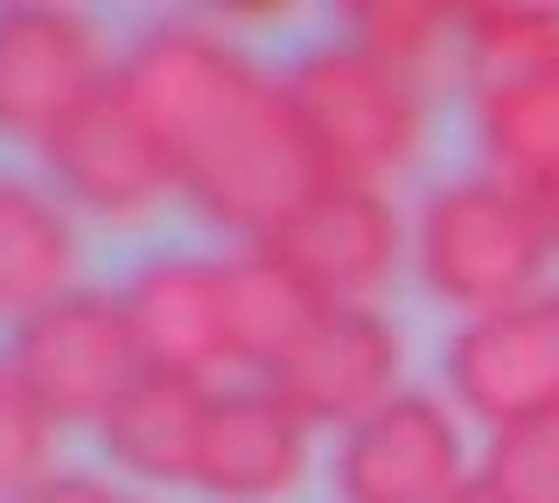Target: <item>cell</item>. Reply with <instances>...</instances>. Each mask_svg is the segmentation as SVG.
Listing matches in <instances>:
<instances>
[{
    "label": "cell",
    "mask_w": 559,
    "mask_h": 503,
    "mask_svg": "<svg viewBox=\"0 0 559 503\" xmlns=\"http://www.w3.org/2000/svg\"><path fill=\"white\" fill-rule=\"evenodd\" d=\"M22 503H140V496H127L105 476H70V468H57V476H49L43 490H28Z\"/></svg>",
    "instance_id": "cell-21"
},
{
    "label": "cell",
    "mask_w": 559,
    "mask_h": 503,
    "mask_svg": "<svg viewBox=\"0 0 559 503\" xmlns=\"http://www.w3.org/2000/svg\"><path fill=\"white\" fill-rule=\"evenodd\" d=\"M210 398H217V385H203V378L147 371L98 420L105 462H112L119 476H133V482L189 490V476H197V447H203V420H210Z\"/></svg>",
    "instance_id": "cell-14"
},
{
    "label": "cell",
    "mask_w": 559,
    "mask_h": 503,
    "mask_svg": "<svg viewBox=\"0 0 559 503\" xmlns=\"http://www.w3.org/2000/svg\"><path fill=\"white\" fill-rule=\"evenodd\" d=\"M78 211L28 168H0V328H22L78 294Z\"/></svg>",
    "instance_id": "cell-13"
},
{
    "label": "cell",
    "mask_w": 559,
    "mask_h": 503,
    "mask_svg": "<svg viewBox=\"0 0 559 503\" xmlns=\"http://www.w3.org/2000/svg\"><path fill=\"white\" fill-rule=\"evenodd\" d=\"M399 371H406V336L384 308H322L314 328L273 363L266 385L287 412L308 427H357L371 420L384 398H399Z\"/></svg>",
    "instance_id": "cell-7"
},
{
    "label": "cell",
    "mask_w": 559,
    "mask_h": 503,
    "mask_svg": "<svg viewBox=\"0 0 559 503\" xmlns=\"http://www.w3.org/2000/svg\"><path fill=\"white\" fill-rule=\"evenodd\" d=\"M462 63L483 84H511L559 63V8H524V0H489V8H462Z\"/></svg>",
    "instance_id": "cell-17"
},
{
    "label": "cell",
    "mask_w": 559,
    "mask_h": 503,
    "mask_svg": "<svg viewBox=\"0 0 559 503\" xmlns=\"http://www.w3.org/2000/svg\"><path fill=\"white\" fill-rule=\"evenodd\" d=\"M308 420L287 412L266 385H217L197 447L189 490L217 503H280L308 482Z\"/></svg>",
    "instance_id": "cell-12"
},
{
    "label": "cell",
    "mask_w": 559,
    "mask_h": 503,
    "mask_svg": "<svg viewBox=\"0 0 559 503\" xmlns=\"http://www.w3.org/2000/svg\"><path fill=\"white\" fill-rule=\"evenodd\" d=\"M476 476H489L511 503H559V412L489 433Z\"/></svg>",
    "instance_id": "cell-20"
},
{
    "label": "cell",
    "mask_w": 559,
    "mask_h": 503,
    "mask_svg": "<svg viewBox=\"0 0 559 503\" xmlns=\"http://www.w3.org/2000/svg\"><path fill=\"white\" fill-rule=\"evenodd\" d=\"M454 503H511V496H503V490H497V482H489V476H476V482H468V490L454 496Z\"/></svg>",
    "instance_id": "cell-23"
},
{
    "label": "cell",
    "mask_w": 559,
    "mask_h": 503,
    "mask_svg": "<svg viewBox=\"0 0 559 503\" xmlns=\"http://www.w3.org/2000/svg\"><path fill=\"white\" fill-rule=\"evenodd\" d=\"M14 371L28 378V392L49 406L57 427H98L105 412L147 378V357L133 343L127 301L105 287H78L57 308H43L35 322L14 328L8 343Z\"/></svg>",
    "instance_id": "cell-5"
},
{
    "label": "cell",
    "mask_w": 559,
    "mask_h": 503,
    "mask_svg": "<svg viewBox=\"0 0 559 503\" xmlns=\"http://www.w3.org/2000/svg\"><path fill=\"white\" fill-rule=\"evenodd\" d=\"M57 441L63 427L49 420V406L28 392V378L14 371V357L0 350V503H22L57 476Z\"/></svg>",
    "instance_id": "cell-19"
},
{
    "label": "cell",
    "mask_w": 559,
    "mask_h": 503,
    "mask_svg": "<svg viewBox=\"0 0 559 503\" xmlns=\"http://www.w3.org/2000/svg\"><path fill=\"white\" fill-rule=\"evenodd\" d=\"M532 203H538V217H546V238H552V252H559V182H552V189H538Z\"/></svg>",
    "instance_id": "cell-22"
},
{
    "label": "cell",
    "mask_w": 559,
    "mask_h": 503,
    "mask_svg": "<svg viewBox=\"0 0 559 503\" xmlns=\"http://www.w3.org/2000/svg\"><path fill=\"white\" fill-rule=\"evenodd\" d=\"M119 92L168 147L175 189L210 231L238 245H273L322 196L301 119L266 63H252L217 22L162 14L119 49Z\"/></svg>",
    "instance_id": "cell-1"
},
{
    "label": "cell",
    "mask_w": 559,
    "mask_h": 503,
    "mask_svg": "<svg viewBox=\"0 0 559 503\" xmlns=\"http://www.w3.org/2000/svg\"><path fill=\"white\" fill-rule=\"evenodd\" d=\"M133 322V343L147 357V371L168 378H203L238 363L231 336V259L217 252H154L140 259L119 287Z\"/></svg>",
    "instance_id": "cell-10"
},
{
    "label": "cell",
    "mask_w": 559,
    "mask_h": 503,
    "mask_svg": "<svg viewBox=\"0 0 559 503\" xmlns=\"http://www.w3.org/2000/svg\"><path fill=\"white\" fill-rule=\"evenodd\" d=\"M476 147L489 176L538 196L559 182V63L476 92Z\"/></svg>",
    "instance_id": "cell-15"
},
{
    "label": "cell",
    "mask_w": 559,
    "mask_h": 503,
    "mask_svg": "<svg viewBox=\"0 0 559 503\" xmlns=\"http://www.w3.org/2000/svg\"><path fill=\"white\" fill-rule=\"evenodd\" d=\"M441 371L454 406L489 433L559 412V287L503 308V315L462 322L441 350Z\"/></svg>",
    "instance_id": "cell-8"
},
{
    "label": "cell",
    "mask_w": 559,
    "mask_h": 503,
    "mask_svg": "<svg viewBox=\"0 0 559 503\" xmlns=\"http://www.w3.org/2000/svg\"><path fill=\"white\" fill-rule=\"evenodd\" d=\"M280 92H287V106L301 119L329 182L384 189L399 168H413L419 141H427V92H419V77L378 63L349 36L308 43L280 71Z\"/></svg>",
    "instance_id": "cell-2"
},
{
    "label": "cell",
    "mask_w": 559,
    "mask_h": 503,
    "mask_svg": "<svg viewBox=\"0 0 559 503\" xmlns=\"http://www.w3.org/2000/svg\"><path fill=\"white\" fill-rule=\"evenodd\" d=\"M329 482H336V503H454L476 476H468L454 412L427 392H399L371 420L336 433Z\"/></svg>",
    "instance_id": "cell-9"
},
{
    "label": "cell",
    "mask_w": 559,
    "mask_h": 503,
    "mask_svg": "<svg viewBox=\"0 0 559 503\" xmlns=\"http://www.w3.org/2000/svg\"><path fill=\"white\" fill-rule=\"evenodd\" d=\"M43 182L57 189L78 217H98V224H140V217L162 211L168 196H182L168 147L147 133V119L127 106L119 84H105L70 127L49 133Z\"/></svg>",
    "instance_id": "cell-6"
},
{
    "label": "cell",
    "mask_w": 559,
    "mask_h": 503,
    "mask_svg": "<svg viewBox=\"0 0 559 503\" xmlns=\"http://www.w3.org/2000/svg\"><path fill=\"white\" fill-rule=\"evenodd\" d=\"M322 308L329 301L280 252H266V245L231 252V336H238V363H245V371L266 378L273 363L314 328Z\"/></svg>",
    "instance_id": "cell-16"
},
{
    "label": "cell",
    "mask_w": 559,
    "mask_h": 503,
    "mask_svg": "<svg viewBox=\"0 0 559 503\" xmlns=\"http://www.w3.org/2000/svg\"><path fill=\"white\" fill-rule=\"evenodd\" d=\"M266 252L287 259L329 308H378V294L392 287L399 259H406V224H399L384 189L322 182V196Z\"/></svg>",
    "instance_id": "cell-11"
},
{
    "label": "cell",
    "mask_w": 559,
    "mask_h": 503,
    "mask_svg": "<svg viewBox=\"0 0 559 503\" xmlns=\"http://www.w3.org/2000/svg\"><path fill=\"white\" fill-rule=\"evenodd\" d=\"M552 238L546 217L524 189L497 182V176H462L441 182L413 217V266L427 294L441 308L476 315H503V308L546 294V266H552Z\"/></svg>",
    "instance_id": "cell-3"
},
{
    "label": "cell",
    "mask_w": 559,
    "mask_h": 503,
    "mask_svg": "<svg viewBox=\"0 0 559 503\" xmlns=\"http://www.w3.org/2000/svg\"><path fill=\"white\" fill-rule=\"evenodd\" d=\"M119 77V49L105 43L98 14L57 0H14L0 8V141L49 147L105 84Z\"/></svg>",
    "instance_id": "cell-4"
},
{
    "label": "cell",
    "mask_w": 559,
    "mask_h": 503,
    "mask_svg": "<svg viewBox=\"0 0 559 503\" xmlns=\"http://www.w3.org/2000/svg\"><path fill=\"white\" fill-rule=\"evenodd\" d=\"M454 28H462V8H433V0H357V8H343V36L406 77H419L441 57Z\"/></svg>",
    "instance_id": "cell-18"
}]
</instances>
